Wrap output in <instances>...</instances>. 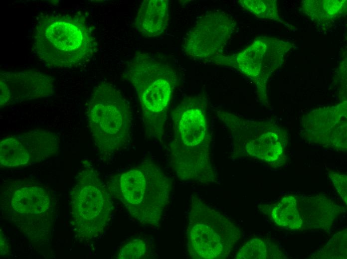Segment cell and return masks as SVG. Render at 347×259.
Segmentation results:
<instances>
[{"instance_id":"cell-17","label":"cell","mask_w":347,"mask_h":259,"mask_svg":"<svg viewBox=\"0 0 347 259\" xmlns=\"http://www.w3.org/2000/svg\"><path fill=\"white\" fill-rule=\"evenodd\" d=\"M314 259H347V230L334 235L324 248L312 257Z\"/></svg>"},{"instance_id":"cell-4","label":"cell","mask_w":347,"mask_h":259,"mask_svg":"<svg viewBox=\"0 0 347 259\" xmlns=\"http://www.w3.org/2000/svg\"><path fill=\"white\" fill-rule=\"evenodd\" d=\"M107 187L130 215L144 225L158 226L169 203L171 180L152 160L111 177Z\"/></svg>"},{"instance_id":"cell-5","label":"cell","mask_w":347,"mask_h":259,"mask_svg":"<svg viewBox=\"0 0 347 259\" xmlns=\"http://www.w3.org/2000/svg\"><path fill=\"white\" fill-rule=\"evenodd\" d=\"M0 197L3 217L29 241L38 246L50 242L54 208L45 188L33 183L15 182L3 189Z\"/></svg>"},{"instance_id":"cell-10","label":"cell","mask_w":347,"mask_h":259,"mask_svg":"<svg viewBox=\"0 0 347 259\" xmlns=\"http://www.w3.org/2000/svg\"><path fill=\"white\" fill-rule=\"evenodd\" d=\"M0 80L1 106L49 97L53 93L51 78L35 71L2 73Z\"/></svg>"},{"instance_id":"cell-18","label":"cell","mask_w":347,"mask_h":259,"mask_svg":"<svg viewBox=\"0 0 347 259\" xmlns=\"http://www.w3.org/2000/svg\"><path fill=\"white\" fill-rule=\"evenodd\" d=\"M148 249L147 242L142 238H137L122 246L116 257L119 259H143L147 256Z\"/></svg>"},{"instance_id":"cell-13","label":"cell","mask_w":347,"mask_h":259,"mask_svg":"<svg viewBox=\"0 0 347 259\" xmlns=\"http://www.w3.org/2000/svg\"><path fill=\"white\" fill-rule=\"evenodd\" d=\"M29 153L31 161L38 162L57 153L59 149L57 137L43 130H34L17 137Z\"/></svg>"},{"instance_id":"cell-12","label":"cell","mask_w":347,"mask_h":259,"mask_svg":"<svg viewBox=\"0 0 347 259\" xmlns=\"http://www.w3.org/2000/svg\"><path fill=\"white\" fill-rule=\"evenodd\" d=\"M169 22V1L145 0L140 5L135 26L143 35L156 37L161 34Z\"/></svg>"},{"instance_id":"cell-16","label":"cell","mask_w":347,"mask_h":259,"mask_svg":"<svg viewBox=\"0 0 347 259\" xmlns=\"http://www.w3.org/2000/svg\"><path fill=\"white\" fill-rule=\"evenodd\" d=\"M1 165L13 167L24 165L31 161L29 152L17 138L9 137L0 143Z\"/></svg>"},{"instance_id":"cell-9","label":"cell","mask_w":347,"mask_h":259,"mask_svg":"<svg viewBox=\"0 0 347 259\" xmlns=\"http://www.w3.org/2000/svg\"><path fill=\"white\" fill-rule=\"evenodd\" d=\"M234 26L232 19L225 13H207L187 34L183 50L196 59L214 58L222 53Z\"/></svg>"},{"instance_id":"cell-14","label":"cell","mask_w":347,"mask_h":259,"mask_svg":"<svg viewBox=\"0 0 347 259\" xmlns=\"http://www.w3.org/2000/svg\"><path fill=\"white\" fill-rule=\"evenodd\" d=\"M261 210L270 216L278 226L291 229H300L302 221L295 195L286 196L271 205H264Z\"/></svg>"},{"instance_id":"cell-6","label":"cell","mask_w":347,"mask_h":259,"mask_svg":"<svg viewBox=\"0 0 347 259\" xmlns=\"http://www.w3.org/2000/svg\"><path fill=\"white\" fill-rule=\"evenodd\" d=\"M89 126L102 157L109 158L130 138L132 114L125 97L110 83L94 89L88 108Z\"/></svg>"},{"instance_id":"cell-2","label":"cell","mask_w":347,"mask_h":259,"mask_svg":"<svg viewBox=\"0 0 347 259\" xmlns=\"http://www.w3.org/2000/svg\"><path fill=\"white\" fill-rule=\"evenodd\" d=\"M33 35L37 56L51 68L80 65L97 50L91 30L81 14L41 13Z\"/></svg>"},{"instance_id":"cell-19","label":"cell","mask_w":347,"mask_h":259,"mask_svg":"<svg viewBox=\"0 0 347 259\" xmlns=\"http://www.w3.org/2000/svg\"><path fill=\"white\" fill-rule=\"evenodd\" d=\"M339 194L347 205V178L345 175L334 174L331 177Z\"/></svg>"},{"instance_id":"cell-15","label":"cell","mask_w":347,"mask_h":259,"mask_svg":"<svg viewBox=\"0 0 347 259\" xmlns=\"http://www.w3.org/2000/svg\"><path fill=\"white\" fill-rule=\"evenodd\" d=\"M286 257L275 243L263 238H254L238 250L236 259H285Z\"/></svg>"},{"instance_id":"cell-20","label":"cell","mask_w":347,"mask_h":259,"mask_svg":"<svg viewBox=\"0 0 347 259\" xmlns=\"http://www.w3.org/2000/svg\"><path fill=\"white\" fill-rule=\"evenodd\" d=\"M0 231V254L3 256L8 254L9 248L4 235L1 233V230Z\"/></svg>"},{"instance_id":"cell-3","label":"cell","mask_w":347,"mask_h":259,"mask_svg":"<svg viewBox=\"0 0 347 259\" xmlns=\"http://www.w3.org/2000/svg\"><path fill=\"white\" fill-rule=\"evenodd\" d=\"M122 77L136 91L145 137L162 142L170 105L177 84L176 71L148 54L138 52L127 62Z\"/></svg>"},{"instance_id":"cell-11","label":"cell","mask_w":347,"mask_h":259,"mask_svg":"<svg viewBox=\"0 0 347 259\" xmlns=\"http://www.w3.org/2000/svg\"><path fill=\"white\" fill-rule=\"evenodd\" d=\"M296 197L302 229H329L342 212L341 206L324 196Z\"/></svg>"},{"instance_id":"cell-8","label":"cell","mask_w":347,"mask_h":259,"mask_svg":"<svg viewBox=\"0 0 347 259\" xmlns=\"http://www.w3.org/2000/svg\"><path fill=\"white\" fill-rule=\"evenodd\" d=\"M186 230L187 248L194 259L227 258L241 237L227 217L192 195Z\"/></svg>"},{"instance_id":"cell-7","label":"cell","mask_w":347,"mask_h":259,"mask_svg":"<svg viewBox=\"0 0 347 259\" xmlns=\"http://www.w3.org/2000/svg\"><path fill=\"white\" fill-rule=\"evenodd\" d=\"M112 197L97 172L84 161L70 194L71 224L79 242L88 243L104 232L113 210Z\"/></svg>"},{"instance_id":"cell-1","label":"cell","mask_w":347,"mask_h":259,"mask_svg":"<svg viewBox=\"0 0 347 259\" xmlns=\"http://www.w3.org/2000/svg\"><path fill=\"white\" fill-rule=\"evenodd\" d=\"M207 105L206 97L199 94L184 98L172 112L170 165L181 180L203 184L217 181L210 158Z\"/></svg>"}]
</instances>
